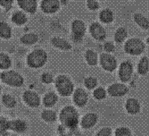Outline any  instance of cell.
<instances>
[{"mask_svg":"<svg viewBox=\"0 0 149 136\" xmlns=\"http://www.w3.org/2000/svg\"><path fill=\"white\" fill-rule=\"evenodd\" d=\"M72 99L74 104L79 107H85L88 102V94L82 88H77L72 93Z\"/></svg>","mask_w":149,"mask_h":136,"instance_id":"8fae6325","label":"cell"},{"mask_svg":"<svg viewBox=\"0 0 149 136\" xmlns=\"http://www.w3.org/2000/svg\"><path fill=\"white\" fill-rule=\"evenodd\" d=\"M89 32L91 36L97 41H103L106 38V32L104 28L98 22H93L90 24Z\"/></svg>","mask_w":149,"mask_h":136,"instance_id":"4fadbf2b","label":"cell"},{"mask_svg":"<svg viewBox=\"0 0 149 136\" xmlns=\"http://www.w3.org/2000/svg\"><path fill=\"white\" fill-rule=\"evenodd\" d=\"M99 18H100V21L103 22V23H111L113 19H114V15L111 9H103L100 13H99Z\"/></svg>","mask_w":149,"mask_h":136,"instance_id":"603a6c76","label":"cell"},{"mask_svg":"<svg viewBox=\"0 0 149 136\" xmlns=\"http://www.w3.org/2000/svg\"><path fill=\"white\" fill-rule=\"evenodd\" d=\"M59 119L64 127L74 130L79 123V114L73 106H66L62 108Z\"/></svg>","mask_w":149,"mask_h":136,"instance_id":"6da1fadb","label":"cell"},{"mask_svg":"<svg viewBox=\"0 0 149 136\" xmlns=\"http://www.w3.org/2000/svg\"><path fill=\"white\" fill-rule=\"evenodd\" d=\"M98 122V116L94 112H89L85 114L80 119V125L85 130H89L93 128Z\"/></svg>","mask_w":149,"mask_h":136,"instance_id":"7c38bea8","label":"cell"},{"mask_svg":"<svg viewBox=\"0 0 149 136\" xmlns=\"http://www.w3.org/2000/svg\"><path fill=\"white\" fill-rule=\"evenodd\" d=\"M15 0H0V6L6 10H10L13 7Z\"/></svg>","mask_w":149,"mask_h":136,"instance_id":"8d00e7d4","label":"cell"},{"mask_svg":"<svg viewBox=\"0 0 149 136\" xmlns=\"http://www.w3.org/2000/svg\"><path fill=\"white\" fill-rule=\"evenodd\" d=\"M0 112H1V106H0Z\"/></svg>","mask_w":149,"mask_h":136,"instance_id":"ee69618b","label":"cell"},{"mask_svg":"<svg viewBox=\"0 0 149 136\" xmlns=\"http://www.w3.org/2000/svg\"><path fill=\"white\" fill-rule=\"evenodd\" d=\"M72 39L75 43H80L83 41V38L86 33V25L83 21L74 20L72 22Z\"/></svg>","mask_w":149,"mask_h":136,"instance_id":"8992f818","label":"cell"},{"mask_svg":"<svg viewBox=\"0 0 149 136\" xmlns=\"http://www.w3.org/2000/svg\"><path fill=\"white\" fill-rule=\"evenodd\" d=\"M8 130V120L5 117H0V134H4Z\"/></svg>","mask_w":149,"mask_h":136,"instance_id":"d590c367","label":"cell"},{"mask_svg":"<svg viewBox=\"0 0 149 136\" xmlns=\"http://www.w3.org/2000/svg\"><path fill=\"white\" fill-rule=\"evenodd\" d=\"M107 94L113 98H120L123 97L129 92V88L123 83H115L108 86Z\"/></svg>","mask_w":149,"mask_h":136,"instance_id":"9c48e42d","label":"cell"},{"mask_svg":"<svg viewBox=\"0 0 149 136\" xmlns=\"http://www.w3.org/2000/svg\"><path fill=\"white\" fill-rule=\"evenodd\" d=\"M104 51H105L106 53L111 54V53H113V52L114 51L115 47H114V45H113V42H111V41H107V42H105V43L104 44Z\"/></svg>","mask_w":149,"mask_h":136,"instance_id":"f35d334b","label":"cell"},{"mask_svg":"<svg viewBox=\"0 0 149 136\" xmlns=\"http://www.w3.org/2000/svg\"><path fill=\"white\" fill-rule=\"evenodd\" d=\"M125 109L131 116L138 115L141 111V104L137 99L129 98L125 102Z\"/></svg>","mask_w":149,"mask_h":136,"instance_id":"2e32d148","label":"cell"},{"mask_svg":"<svg viewBox=\"0 0 149 136\" xmlns=\"http://www.w3.org/2000/svg\"><path fill=\"white\" fill-rule=\"evenodd\" d=\"M23 101L31 107H38L40 105V98L38 94L33 90H28L22 94Z\"/></svg>","mask_w":149,"mask_h":136,"instance_id":"5bb4252c","label":"cell"},{"mask_svg":"<svg viewBox=\"0 0 149 136\" xmlns=\"http://www.w3.org/2000/svg\"><path fill=\"white\" fill-rule=\"evenodd\" d=\"M87 6L91 11H97L99 8V4L97 0H88Z\"/></svg>","mask_w":149,"mask_h":136,"instance_id":"74e56055","label":"cell"},{"mask_svg":"<svg viewBox=\"0 0 149 136\" xmlns=\"http://www.w3.org/2000/svg\"></svg>","mask_w":149,"mask_h":136,"instance_id":"f6af8a7d","label":"cell"},{"mask_svg":"<svg viewBox=\"0 0 149 136\" xmlns=\"http://www.w3.org/2000/svg\"><path fill=\"white\" fill-rule=\"evenodd\" d=\"M114 136H133V133L127 126H119L114 131Z\"/></svg>","mask_w":149,"mask_h":136,"instance_id":"d6a6232c","label":"cell"},{"mask_svg":"<svg viewBox=\"0 0 149 136\" xmlns=\"http://www.w3.org/2000/svg\"><path fill=\"white\" fill-rule=\"evenodd\" d=\"M13 36V29L10 24L5 21L0 22V38L2 39H10Z\"/></svg>","mask_w":149,"mask_h":136,"instance_id":"44dd1931","label":"cell"},{"mask_svg":"<svg viewBox=\"0 0 149 136\" xmlns=\"http://www.w3.org/2000/svg\"><path fill=\"white\" fill-rule=\"evenodd\" d=\"M133 64L130 61H123L120 63L118 71V77L121 83H126L131 80L133 75Z\"/></svg>","mask_w":149,"mask_h":136,"instance_id":"52a82bcc","label":"cell"},{"mask_svg":"<svg viewBox=\"0 0 149 136\" xmlns=\"http://www.w3.org/2000/svg\"><path fill=\"white\" fill-rule=\"evenodd\" d=\"M138 73L140 75H146L149 72V59L146 57H143L138 64Z\"/></svg>","mask_w":149,"mask_h":136,"instance_id":"d4e9b609","label":"cell"},{"mask_svg":"<svg viewBox=\"0 0 149 136\" xmlns=\"http://www.w3.org/2000/svg\"><path fill=\"white\" fill-rule=\"evenodd\" d=\"M41 81L45 84H50L55 81V77L49 72H45L41 74Z\"/></svg>","mask_w":149,"mask_h":136,"instance_id":"836d02e7","label":"cell"},{"mask_svg":"<svg viewBox=\"0 0 149 136\" xmlns=\"http://www.w3.org/2000/svg\"><path fill=\"white\" fill-rule=\"evenodd\" d=\"M58 101V97L56 93L54 91L47 92L43 98V104L47 107H52L55 106Z\"/></svg>","mask_w":149,"mask_h":136,"instance_id":"7402d4cb","label":"cell"},{"mask_svg":"<svg viewBox=\"0 0 149 136\" xmlns=\"http://www.w3.org/2000/svg\"><path fill=\"white\" fill-rule=\"evenodd\" d=\"M39 6L44 13L53 15L60 9V1L59 0H41Z\"/></svg>","mask_w":149,"mask_h":136,"instance_id":"30bf717a","label":"cell"},{"mask_svg":"<svg viewBox=\"0 0 149 136\" xmlns=\"http://www.w3.org/2000/svg\"><path fill=\"white\" fill-rule=\"evenodd\" d=\"M2 102L6 107L9 108L15 107L16 106V100L11 94H5L2 97Z\"/></svg>","mask_w":149,"mask_h":136,"instance_id":"4dcf8cb0","label":"cell"},{"mask_svg":"<svg viewBox=\"0 0 149 136\" xmlns=\"http://www.w3.org/2000/svg\"><path fill=\"white\" fill-rule=\"evenodd\" d=\"M38 40V36L35 32H27L20 37V42L24 46H32Z\"/></svg>","mask_w":149,"mask_h":136,"instance_id":"ffe728a7","label":"cell"},{"mask_svg":"<svg viewBox=\"0 0 149 136\" xmlns=\"http://www.w3.org/2000/svg\"><path fill=\"white\" fill-rule=\"evenodd\" d=\"M61 136H68V135H66V134H62Z\"/></svg>","mask_w":149,"mask_h":136,"instance_id":"b9f144b4","label":"cell"},{"mask_svg":"<svg viewBox=\"0 0 149 136\" xmlns=\"http://www.w3.org/2000/svg\"><path fill=\"white\" fill-rule=\"evenodd\" d=\"M85 59L87 64L90 66L97 65L99 61L97 54L92 49H88L85 52Z\"/></svg>","mask_w":149,"mask_h":136,"instance_id":"cb8c5ba5","label":"cell"},{"mask_svg":"<svg viewBox=\"0 0 149 136\" xmlns=\"http://www.w3.org/2000/svg\"><path fill=\"white\" fill-rule=\"evenodd\" d=\"M12 66V59L6 53H0V70L6 71Z\"/></svg>","mask_w":149,"mask_h":136,"instance_id":"4316f807","label":"cell"},{"mask_svg":"<svg viewBox=\"0 0 149 136\" xmlns=\"http://www.w3.org/2000/svg\"><path fill=\"white\" fill-rule=\"evenodd\" d=\"M134 21L141 29L144 30L149 29V20L145 15H143L142 13H136V15H134Z\"/></svg>","mask_w":149,"mask_h":136,"instance_id":"484cf974","label":"cell"},{"mask_svg":"<svg viewBox=\"0 0 149 136\" xmlns=\"http://www.w3.org/2000/svg\"><path fill=\"white\" fill-rule=\"evenodd\" d=\"M48 60V55L46 50L42 48H36L32 50L26 57V63L30 68L38 69L43 67Z\"/></svg>","mask_w":149,"mask_h":136,"instance_id":"7a4b0ae2","label":"cell"},{"mask_svg":"<svg viewBox=\"0 0 149 136\" xmlns=\"http://www.w3.org/2000/svg\"><path fill=\"white\" fill-rule=\"evenodd\" d=\"M50 43L54 48H58L60 50L67 51V50L72 49V45L70 44V42L61 37H56V36L53 37L50 40Z\"/></svg>","mask_w":149,"mask_h":136,"instance_id":"d6986e66","label":"cell"},{"mask_svg":"<svg viewBox=\"0 0 149 136\" xmlns=\"http://www.w3.org/2000/svg\"><path fill=\"white\" fill-rule=\"evenodd\" d=\"M3 136H18V135H16L15 133H12V132H6L3 134Z\"/></svg>","mask_w":149,"mask_h":136,"instance_id":"ab89813d","label":"cell"},{"mask_svg":"<svg viewBox=\"0 0 149 136\" xmlns=\"http://www.w3.org/2000/svg\"><path fill=\"white\" fill-rule=\"evenodd\" d=\"M146 42H147V44L149 45V36L147 37V39H146Z\"/></svg>","mask_w":149,"mask_h":136,"instance_id":"60d3db41","label":"cell"},{"mask_svg":"<svg viewBox=\"0 0 149 136\" xmlns=\"http://www.w3.org/2000/svg\"><path fill=\"white\" fill-rule=\"evenodd\" d=\"M17 6L20 9L26 13L33 15L37 12L38 9V2L37 0H16Z\"/></svg>","mask_w":149,"mask_h":136,"instance_id":"9a60e30c","label":"cell"},{"mask_svg":"<svg viewBox=\"0 0 149 136\" xmlns=\"http://www.w3.org/2000/svg\"><path fill=\"white\" fill-rule=\"evenodd\" d=\"M99 63L102 68L106 72H113L117 68L116 58L109 53H103L99 57Z\"/></svg>","mask_w":149,"mask_h":136,"instance_id":"ba28073f","label":"cell"},{"mask_svg":"<svg viewBox=\"0 0 149 136\" xmlns=\"http://www.w3.org/2000/svg\"><path fill=\"white\" fill-rule=\"evenodd\" d=\"M0 93H1V86H0Z\"/></svg>","mask_w":149,"mask_h":136,"instance_id":"7bdbcfd3","label":"cell"},{"mask_svg":"<svg viewBox=\"0 0 149 136\" xmlns=\"http://www.w3.org/2000/svg\"><path fill=\"white\" fill-rule=\"evenodd\" d=\"M0 79L3 83L11 87H22L24 83L23 76L13 70H6L0 74Z\"/></svg>","mask_w":149,"mask_h":136,"instance_id":"277c9868","label":"cell"},{"mask_svg":"<svg viewBox=\"0 0 149 136\" xmlns=\"http://www.w3.org/2000/svg\"><path fill=\"white\" fill-rule=\"evenodd\" d=\"M128 37V32L124 27H120V28L114 33V40L117 43H123Z\"/></svg>","mask_w":149,"mask_h":136,"instance_id":"83f0119b","label":"cell"},{"mask_svg":"<svg viewBox=\"0 0 149 136\" xmlns=\"http://www.w3.org/2000/svg\"><path fill=\"white\" fill-rule=\"evenodd\" d=\"M55 85L57 92L63 97H70L74 91V84L72 79L64 74H60L55 79Z\"/></svg>","mask_w":149,"mask_h":136,"instance_id":"3957f363","label":"cell"},{"mask_svg":"<svg viewBox=\"0 0 149 136\" xmlns=\"http://www.w3.org/2000/svg\"><path fill=\"white\" fill-rule=\"evenodd\" d=\"M8 129L18 133H24L28 129V125L22 119H15L8 121Z\"/></svg>","mask_w":149,"mask_h":136,"instance_id":"ac0fdd59","label":"cell"},{"mask_svg":"<svg viewBox=\"0 0 149 136\" xmlns=\"http://www.w3.org/2000/svg\"><path fill=\"white\" fill-rule=\"evenodd\" d=\"M97 83H98L97 79L93 76H88L84 80V86L86 87V89L90 90L96 89L97 86Z\"/></svg>","mask_w":149,"mask_h":136,"instance_id":"1f68e13d","label":"cell"},{"mask_svg":"<svg viewBox=\"0 0 149 136\" xmlns=\"http://www.w3.org/2000/svg\"><path fill=\"white\" fill-rule=\"evenodd\" d=\"M112 134H113L112 128L109 126H105L99 129L97 132V133L95 134V136H112Z\"/></svg>","mask_w":149,"mask_h":136,"instance_id":"e575fe53","label":"cell"},{"mask_svg":"<svg viewBox=\"0 0 149 136\" xmlns=\"http://www.w3.org/2000/svg\"><path fill=\"white\" fill-rule=\"evenodd\" d=\"M145 50V44L140 39L131 38L124 45V51L130 56H139Z\"/></svg>","mask_w":149,"mask_h":136,"instance_id":"5b68a950","label":"cell"},{"mask_svg":"<svg viewBox=\"0 0 149 136\" xmlns=\"http://www.w3.org/2000/svg\"><path fill=\"white\" fill-rule=\"evenodd\" d=\"M107 96V90L104 87H97L93 91V97L97 100H104Z\"/></svg>","mask_w":149,"mask_h":136,"instance_id":"f546056e","label":"cell"},{"mask_svg":"<svg viewBox=\"0 0 149 136\" xmlns=\"http://www.w3.org/2000/svg\"><path fill=\"white\" fill-rule=\"evenodd\" d=\"M41 117L44 121L47 122V123H53V122H55L56 120L57 116L54 110L46 109L41 113Z\"/></svg>","mask_w":149,"mask_h":136,"instance_id":"f1b7e54d","label":"cell"},{"mask_svg":"<svg viewBox=\"0 0 149 136\" xmlns=\"http://www.w3.org/2000/svg\"><path fill=\"white\" fill-rule=\"evenodd\" d=\"M28 15L27 13L22 10H16L11 15V22L13 24H15V26L21 27L24 26L27 22H28Z\"/></svg>","mask_w":149,"mask_h":136,"instance_id":"e0dca14e","label":"cell"}]
</instances>
